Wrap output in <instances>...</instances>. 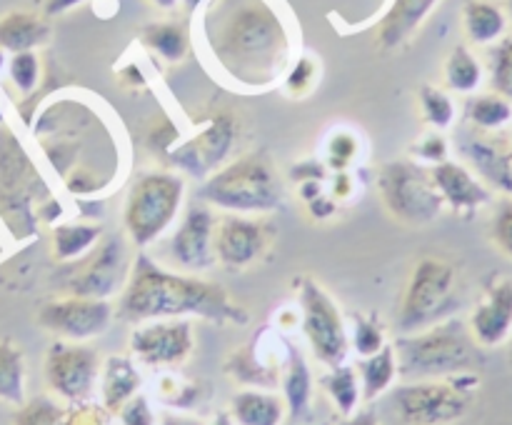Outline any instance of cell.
Returning <instances> with one entry per match:
<instances>
[{"instance_id":"obj_24","label":"cell","mask_w":512,"mask_h":425,"mask_svg":"<svg viewBox=\"0 0 512 425\" xmlns=\"http://www.w3.org/2000/svg\"><path fill=\"white\" fill-rule=\"evenodd\" d=\"M478 173L488 183L508 193L512 198V143L495 138H478L465 148Z\"/></svg>"},{"instance_id":"obj_54","label":"cell","mask_w":512,"mask_h":425,"mask_svg":"<svg viewBox=\"0 0 512 425\" xmlns=\"http://www.w3.org/2000/svg\"><path fill=\"white\" fill-rule=\"evenodd\" d=\"M208 425H233V415H230V413H218L213 420H210Z\"/></svg>"},{"instance_id":"obj_33","label":"cell","mask_w":512,"mask_h":425,"mask_svg":"<svg viewBox=\"0 0 512 425\" xmlns=\"http://www.w3.org/2000/svg\"><path fill=\"white\" fill-rule=\"evenodd\" d=\"M483 83V65L468 45H455L445 60V85L455 93H475Z\"/></svg>"},{"instance_id":"obj_32","label":"cell","mask_w":512,"mask_h":425,"mask_svg":"<svg viewBox=\"0 0 512 425\" xmlns=\"http://www.w3.org/2000/svg\"><path fill=\"white\" fill-rule=\"evenodd\" d=\"M320 383H323L325 393L330 395V400L335 403V408H338V413L343 415H353L355 410H358V403L360 398H363V385H360V378H358V370L353 368V365L343 363L338 365V368H330L328 373L320 378Z\"/></svg>"},{"instance_id":"obj_8","label":"cell","mask_w":512,"mask_h":425,"mask_svg":"<svg viewBox=\"0 0 512 425\" xmlns=\"http://www.w3.org/2000/svg\"><path fill=\"white\" fill-rule=\"evenodd\" d=\"M378 193L385 210L410 228L430 225L445 208L433 170L415 160H390L380 165Z\"/></svg>"},{"instance_id":"obj_15","label":"cell","mask_w":512,"mask_h":425,"mask_svg":"<svg viewBox=\"0 0 512 425\" xmlns=\"http://www.w3.org/2000/svg\"><path fill=\"white\" fill-rule=\"evenodd\" d=\"M238 120L230 113H218L195 138L168 153V160L195 178H208L220 168L238 138Z\"/></svg>"},{"instance_id":"obj_60","label":"cell","mask_w":512,"mask_h":425,"mask_svg":"<svg viewBox=\"0 0 512 425\" xmlns=\"http://www.w3.org/2000/svg\"><path fill=\"white\" fill-rule=\"evenodd\" d=\"M323 425H328V423H323Z\"/></svg>"},{"instance_id":"obj_29","label":"cell","mask_w":512,"mask_h":425,"mask_svg":"<svg viewBox=\"0 0 512 425\" xmlns=\"http://www.w3.org/2000/svg\"><path fill=\"white\" fill-rule=\"evenodd\" d=\"M358 373H360V385H363L365 403H373L375 398L388 393L390 385L395 383V378H400L398 358H395L393 345L388 343L383 350H378V353L360 360Z\"/></svg>"},{"instance_id":"obj_22","label":"cell","mask_w":512,"mask_h":425,"mask_svg":"<svg viewBox=\"0 0 512 425\" xmlns=\"http://www.w3.org/2000/svg\"><path fill=\"white\" fill-rule=\"evenodd\" d=\"M440 0H393L388 13L378 23V45L383 50H395L413 38L415 30L423 25L430 10Z\"/></svg>"},{"instance_id":"obj_37","label":"cell","mask_w":512,"mask_h":425,"mask_svg":"<svg viewBox=\"0 0 512 425\" xmlns=\"http://www.w3.org/2000/svg\"><path fill=\"white\" fill-rule=\"evenodd\" d=\"M490 85L493 93L503 95L512 103V33H505L490 48Z\"/></svg>"},{"instance_id":"obj_50","label":"cell","mask_w":512,"mask_h":425,"mask_svg":"<svg viewBox=\"0 0 512 425\" xmlns=\"http://www.w3.org/2000/svg\"><path fill=\"white\" fill-rule=\"evenodd\" d=\"M338 425H380V423L375 410L368 408V410H355L353 415H345Z\"/></svg>"},{"instance_id":"obj_46","label":"cell","mask_w":512,"mask_h":425,"mask_svg":"<svg viewBox=\"0 0 512 425\" xmlns=\"http://www.w3.org/2000/svg\"><path fill=\"white\" fill-rule=\"evenodd\" d=\"M413 155L418 158V163H443V160H448V140L440 133H428L425 138H420L418 143H415Z\"/></svg>"},{"instance_id":"obj_36","label":"cell","mask_w":512,"mask_h":425,"mask_svg":"<svg viewBox=\"0 0 512 425\" xmlns=\"http://www.w3.org/2000/svg\"><path fill=\"white\" fill-rule=\"evenodd\" d=\"M350 345L355 348V353L360 358H368V355L378 353L388 345L385 340V328L380 323V318L375 313H355L353 315V338Z\"/></svg>"},{"instance_id":"obj_59","label":"cell","mask_w":512,"mask_h":425,"mask_svg":"<svg viewBox=\"0 0 512 425\" xmlns=\"http://www.w3.org/2000/svg\"><path fill=\"white\" fill-rule=\"evenodd\" d=\"M510 10H512V0H510Z\"/></svg>"},{"instance_id":"obj_49","label":"cell","mask_w":512,"mask_h":425,"mask_svg":"<svg viewBox=\"0 0 512 425\" xmlns=\"http://www.w3.org/2000/svg\"><path fill=\"white\" fill-rule=\"evenodd\" d=\"M83 3H88V0H45L43 13L48 15V18H55V15L68 13V10H73L75 5H83Z\"/></svg>"},{"instance_id":"obj_25","label":"cell","mask_w":512,"mask_h":425,"mask_svg":"<svg viewBox=\"0 0 512 425\" xmlns=\"http://www.w3.org/2000/svg\"><path fill=\"white\" fill-rule=\"evenodd\" d=\"M285 413V400L263 388L238 390L230 400V415L238 425H280Z\"/></svg>"},{"instance_id":"obj_6","label":"cell","mask_w":512,"mask_h":425,"mask_svg":"<svg viewBox=\"0 0 512 425\" xmlns=\"http://www.w3.org/2000/svg\"><path fill=\"white\" fill-rule=\"evenodd\" d=\"M185 198V180L170 170L143 173L130 188L123 208L125 235L135 248L153 245L178 218Z\"/></svg>"},{"instance_id":"obj_35","label":"cell","mask_w":512,"mask_h":425,"mask_svg":"<svg viewBox=\"0 0 512 425\" xmlns=\"http://www.w3.org/2000/svg\"><path fill=\"white\" fill-rule=\"evenodd\" d=\"M13 425H68V405H60L50 395H35L20 405Z\"/></svg>"},{"instance_id":"obj_26","label":"cell","mask_w":512,"mask_h":425,"mask_svg":"<svg viewBox=\"0 0 512 425\" xmlns=\"http://www.w3.org/2000/svg\"><path fill=\"white\" fill-rule=\"evenodd\" d=\"M463 28L470 43L495 45L508 33V15L493 0H468L463 8Z\"/></svg>"},{"instance_id":"obj_5","label":"cell","mask_w":512,"mask_h":425,"mask_svg":"<svg viewBox=\"0 0 512 425\" xmlns=\"http://www.w3.org/2000/svg\"><path fill=\"white\" fill-rule=\"evenodd\" d=\"M480 390L475 370L433 380H408L393 390V408L405 425H453L468 415Z\"/></svg>"},{"instance_id":"obj_55","label":"cell","mask_w":512,"mask_h":425,"mask_svg":"<svg viewBox=\"0 0 512 425\" xmlns=\"http://www.w3.org/2000/svg\"><path fill=\"white\" fill-rule=\"evenodd\" d=\"M150 3L158 5V8H163V10H173L180 0H150Z\"/></svg>"},{"instance_id":"obj_2","label":"cell","mask_w":512,"mask_h":425,"mask_svg":"<svg viewBox=\"0 0 512 425\" xmlns=\"http://www.w3.org/2000/svg\"><path fill=\"white\" fill-rule=\"evenodd\" d=\"M190 315L215 325H245L250 320L248 310L235 303L223 285L198 275L170 273L145 253L135 255L115 305V318L140 325Z\"/></svg>"},{"instance_id":"obj_28","label":"cell","mask_w":512,"mask_h":425,"mask_svg":"<svg viewBox=\"0 0 512 425\" xmlns=\"http://www.w3.org/2000/svg\"><path fill=\"white\" fill-rule=\"evenodd\" d=\"M140 43L165 63H183L190 50V35L180 23L160 20V23H148L140 30Z\"/></svg>"},{"instance_id":"obj_45","label":"cell","mask_w":512,"mask_h":425,"mask_svg":"<svg viewBox=\"0 0 512 425\" xmlns=\"http://www.w3.org/2000/svg\"><path fill=\"white\" fill-rule=\"evenodd\" d=\"M68 425H113V413L103 403L85 400L68 405Z\"/></svg>"},{"instance_id":"obj_4","label":"cell","mask_w":512,"mask_h":425,"mask_svg":"<svg viewBox=\"0 0 512 425\" xmlns=\"http://www.w3.org/2000/svg\"><path fill=\"white\" fill-rule=\"evenodd\" d=\"M198 198L230 213H273L283 205L285 190L265 153H248L205 178Z\"/></svg>"},{"instance_id":"obj_21","label":"cell","mask_w":512,"mask_h":425,"mask_svg":"<svg viewBox=\"0 0 512 425\" xmlns=\"http://www.w3.org/2000/svg\"><path fill=\"white\" fill-rule=\"evenodd\" d=\"M100 403L118 413L133 395L143 388V375H140L138 360L133 355H108L100 365Z\"/></svg>"},{"instance_id":"obj_38","label":"cell","mask_w":512,"mask_h":425,"mask_svg":"<svg viewBox=\"0 0 512 425\" xmlns=\"http://www.w3.org/2000/svg\"><path fill=\"white\" fill-rule=\"evenodd\" d=\"M418 100H420V110H423V118L428 120L433 128L443 130L453 125L455 105H453V98H450L445 90L425 83L423 88L418 90Z\"/></svg>"},{"instance_id":"obj_43","label":"cell","mask_w":512,"mask_h":425,"mask_svg":"<svg viewBox=\"0 0 512 425\" xmlns=\"http://www.w3.org/2000/svg\"><path fill=\"white\" fill-rule=\"evenodd\" d=\"M358 150H360L358 135H353L350 130H338V133L330 138V145H328L330 165L340 173V170H345L350 163H353Z\"/></svg>"},{"instance_id":"obj_44","label":"cell","mask_w":512,"mask_h":425,"mask_svg":"<svg viewBox=\"0 0 512 425\" xmlns=\"http://www.w3.org/2000/svg\"><path fill=\"white\" fill-rule=\"evenodd\" d=\"M115 415H118L120 425H158V415H155L148 395L143 393L133 395Z\"/></svg>"},{"instance_id":"obj_40","label":"cell","mask_w":512,"mask_h":425,"mask_svg":"<svg viewBox=\"0 0 512 425\" xmlns=\"http://www.w3.org/2000/svg\"><path fill=\"white\" fill-rule=\"evenodd\" d=\"M8 75L18 93L30 95L40 83V58L35 50L13 53L8 60Z\"/></svg>"},{"instance_id":"obj_12","label":"cell","mask_w":512,"mask_h":425,"mask_svg":"<svg viewBox=\"0 0 512 425\" xmlns=\"http://www.w3.org/2000/svg\"><path fill=\"white\" fill-rule=\"evenodd\" d=\"M98 350L73 340H55L45 353L43 375L48 388L68 405L93 400L100 380Z\"/></svg>"},{"instance_id":"obj_13","label":"cell","mask_w":512,"mask_h":425,"mask_svg":"<svg viewBox=\"0 0 512 425\" xmlns=\"http://www.w3.org/2000/svg\"><path fill=\"white\" fill-rule=\"evenodd\" d=\"M115 318V305L110 300L100 298H78V295H65V298L48 300L38 310V325L58 340H73L85 343L110 328Z\"/></svg>"},{"instance_id":"obj_57","label":"cell","mask_w":512,"mask_h":425,"mask_svg":"<svg viewBox=\"0 0 512 425\" xmlns=\"http://www.w3.org/2000/svg\"><path fill=\"white\" fill-rule=\"evenodd\" d=\"M5 123V115H3V110H0V125Z\"/></svg>"},{"instance_id":"obj_19","label":"cell","mask_w":512,"mask_h":425,"mask_svg":"<svg viewBox=\"0 0 512 425\" xmlns=\"http://www.w3.org/2000/svg\"><path fill=\"white\" fill-rule=\"evenodd\" d=\"M278 345H283V338L275 343L273 350L265 348V330L255 335L248 345L230 353L225 360V373L235 378L238 383L253 385V388H275L283 380V370L288 365L290 353L278 355Z\"/></svg>"},{"instance_id":"obj_39","label":"cell","mask_w":512,"mask_h":425,"mask_svg":"<svg viewBox=\"0 0 512 425\" xmlns=\"http://www.w3.org/2000/svg\"><path fill=\"white\" fill-rule=\"evenodd\" d=\"M318 78H320V63L313 58V55L303 53L290 63L288 73L283 75L285 80L283 88L288 90V95H293V98H303V95H308L310 90L315 88Z\"/></svg>"},{"instance_id":"obj_30","label":"cell","mask_w":512,"mask_h":425,"mask_svg":"<svg viewBox=\"0 0 512 425\" xmlns=\"http://www.w3.org/2000/svg\"><path fill=\"white\" fill-rule=\"evenodd\" d=\"M103 238V225L98 223H60L53 228V258L60 263H73L83 258Z\"/></svg>"},{"instance_id":"obj_47","label":"cell","mask_w":512,"mask_h":425,"mask_svg":"<svg viewBox=\"0 0 512 425\" xmlns=\"http://www.w3.org/2000/svg\"><path fill=\"white\" fill-rule=\"evenodd\" d=\"M293 180H298L300 183H310V180H323L325 178V165L323 163H315V160H310V163H298L293 168Z\"/></svg>"},{"instance_id":"obj_10","label":"cell","mask_w":512,"mask_h":425,"mask_svg":"<svg viewBox=\"0 0 512 425\" xmlns=\"http://www.w3.org/2000/svg\"><path fill=\"white\" fill-rule=\"evenodd\" d=\"M65 265H68L63 275L65 293L78 295V298L108 300L110 295L123 290L133 263L128 260L125 238L113 233L100 238L83 258Z\"/></svg>"},{"instance_id":"obj_14","label":"cell","mask_w":512,"mask_h":425,"mask_svg":"<svg viewBox=\"0 0 512 425\" xmlns=\"http://www.w3.org/2000/svg\"><path fill=\"white\" fill-rule=\"evenodd\" d=\"M130 355L148 368H175L190 358L195 348L193 323L185 318L148 320L135 325L128 340Z\"/></svg>"},{"instance_id":"obj_18","label":"cell","mask_w":512,"mask_h":425,"mask_svg":"<svg viewBox=\"0 0 512 425\" xmlns=\"http://www.w3.org/2000/svg\"><path fill=\"white\" fill-rule=\"evenodd\" d=\"M215 218L208 203L195 200L185 210L178 230L170 238V258L185 270H208L215 263Z\"/></svg>"},{"instance_id":"obj_31","label":"cell","mask_w":512,"mask_h":425,"mask_svg":"<svg viewBox=\"0 0 512 425\" xmlns=\"http://www.w3.org/2000/svg\"><path fill=\"white\" fill-rule=\"evenodd\" d=\"M0 400L3 403H25V355L13 340H0Z\"/></svg>"},{"instance_id":"obj_27","label":"cell","mask_w":512,"mask_h":425,"mask_svg":"<svg viewBox=\"0 0 512 425\" xmlns=\"http://www.w3.org/2000/svg\"><path fill=\"white\" fill-rule=\"evenodd\" d=\"M280 383H283V400L290 418H308L310 398H313V373H310V365L305 363V358L295 348L293 353H290Z\"/></svg>"},{"instance_id":"obj_51","label":"cell","mask_w":512,"mask_h":425,"mask_svg":"<svg viewBox=\"0 0 512 425\" xmlns=\"http://www.w3.org/2000/svg\"><path fill=\"white\" fill-rule=\"evenodd\" d=\"M120 78H123L125 85H145L143 70L138 65H128V68L120 70Z\"/></svg>"},{"instance_id":"obj_7","label":"cell","mask_w":512,"mask_h":425,"mask_svg":"<svg viewBox=\"0 0 512 425\" xmlns=\"http://www.w3.org/2000/svg\"><path fill=\"white\" fill-rule=\"evenodd\" d=\"M460 308V273L443 258H423L410 273L398 313L400 335L418 333Z\"/></svg>"},{"instance_id":"obj_48","label":"cell","mask_w":512,"mask_h":425,"mask_svg":"<svg viewBox=\"0 0 512 425\" xmlns=\"http://www.w3.org/2000/svg\"><path fill=\"white\" fill-rule=\"evenodd\" d=\"M308 210H310V215H313V218L325 220V218H330V215L335 213V203H333V200L323 198V193H320L318 198L310 200V203H308Z\"/></svg>"},{"instance_id":"obj_42","label":"cell","mask_w":512,"mask_h":425,"mask_svg":"<svg viewBox=\"0 0 512 425\" xmlns=\"http://www.w3.org/2000/svg\"><path fill=\"white\" fill-rule=\"evenodd\" d=\"M490 238L498 245L503 255L512 260V198H503L493 213V225H490Z\"/></svg>"},{"instance_id":"obj_56","label":"cell","mask_w":512,"mask_h":425,"mask_svg":"<svg viewBox=\"0 0 512 425\" xmlns=\"http://www.w3.org/2000/svg\"><path fill=\"white\" fill-rule=\"evenodd\" d=\"M3 68H8V58H5V50L0 48V73H3Z\"/></svg>"},{"instance_id":"obj_53","label":"cell","mask_w":512,"mask_h":425,"mask_svg":"<svg viewBox=\"0 0 512 425\" xmlns=\"http://www.w3.org/2000/svg\"><path fill=\"white\" fill-rule=\"evenodd\" d=\"M180 3H183V8L188 10L190 15H195L205 3H208V0H180Z\"/></svg>"},{"instance_id":"obj_1","label":"cell","mask_w":512,"mask_h":425,"mask_svg":"<svg viewBox=\"0 0 512 425\" xmlns=\"http://www.w3.org/2000/svg\"><path fill=\"white\" fill-rule=\"evenodd\" d=\"M200 40L213 68L245 90L270 88L293 63L295 35L280 0H208Z\"/></svg>"},{"instance_id":"obj_41","label":"cell","mask_w":512,"mask_h":425,"mask_svg":"<svg viewBox=\"0 0 512 425\" xmlns=\"http://www.w3.org/2000/svg\"><path fill=\"white\" fill-rule=\"evenodd\" d=\"M198 390V383L180 378L175 373H165L158 385L160 400L165 405H173V408H190L198 400Z\"/></svg>"},{"instance_id":"obj_23","label":"cell","mask_w":512,"mask_h":425,"mask_svg":"<svg viewBox=\"0 0 512 425\" xmlns=\"http://www.w3.org/2000/svg\"><path fill=\"white\" fill-rule=\"evenodd\" d=\"M50 40V25L43 15L30 10H8L0 15V48L5 53L35 50Z\"/></svg>"},{"instance_id":"obj_3","label":"cell","mask_w":512,"mask_h":425,"mask_svg":"<svg viewBox=\"0 0 512 425\" xmlns=\"http://www.w3.org/2000/svg\"><path fill=\"white\" fill-rule=\"evenodd\" d=\"M398 373L403 380H433L475 370L480 363V345L468 323L458 318L440 320L418 333L400 335L393 343Z\"/></svg>"},{"instance_id":"obj_17","label":"cell","mask_w":512,"mask_h":425,"mask_svg":"<svg viewBox=\"0 0 512 425\" xmlns=\"http://www.w3.org/2000/svg\"><path fill=\"white\" fill-rule=\"evenodd\" d=\"M480 348H498L512 338V278L495 275L485 283L483 298L468 320Z\"/></svg>"},{"instance_id":"obj_11","label":"cell","mask_w":512,"mask_h":425,"mask_svg":"<svg viewBox=\"0 0 512 425\" xmlns=\"http://www.w3.org/2000/svg\"><path fill=\"white\" fill-rule=\"evenodd\" d=\"M48 193L43 178L35 170L33 160L28 158L13 135L0 138V215L10 228L25 225L33 230V203Z\"/></svg>"},{"instance_id":"obj_9","label":"cell","mask_w":512,"mask_h":425,"mask_svg":"<svg viewBox=\"0 0 512 425\" xmlns=\"http://www.w3.org/2000/svg\"><path fill=\"white\" fill-rule=\"evenodd\" d=\"M300 303V328L315 358L328 368L348 363L350 335L338 303L325 293L318 280L300 275L295 278Z\"/></svg>"},{"instance_id":"obj_34","label":"cell","mask_w":512,"mask_h":425,"mask_svg":"<svg viewBox=\"0 0 512 425\" xmlns=\"http://www.w3.org/2000/svg\"><path fill=\"white\" fill-rule=\"evenodd\" d=\"M468 120L480 130H503L512 120V103L498 93L478 95L468 103Z\"/></svg>"},{"instance_id":"obj_16","label":"cell","mask_w":512,"mask_h":425,"mask_svg":"<svg viewBox=\"0 0 512 425\" xmlns=\"http://www.w3.org/2000/svg\"><path fill=\"white\" fill-rule=\"evenodd\" d=\"M270 240H273V233L263 220L240 213L225 215L215 225V260L228 270L250 268L253 263L263 260L270 248Z\"/></svg>"},{"instance_id":"obj_52","label":"cell","mask_w":512,"mask_h":425,"mask_svg":"<svg viewBox=\"0 0 512 425\" xmlns=\"http://www.w3.org/2000/svg\"><path fill=\"white\" fill-rule=\"evenodd\" d=\"M160 425H203L198 418H188V415H165Z\"/></svg>"},{"instance_id":"obj_20","label":"cell","mask_w":512,"mask_h":425,"mask_svg":"<svg viewBox=\"0 0 512 425\" xmlns=\"http://www.w3.org/2000/svg\"><path fill=\"white\" fill-rule=\"evenodd\" d=\"M430 170H433V180L438 185L440 195H443V203L450 205L458 215L470 218L483 205H488V185L480 178H475L465 165L453 163V160H443L438 165H430Z\"/></svg>"},{"instance_id":"obj_58","label":"cell","mask_w":512,"mask_h":425,"mask_svg":"<svg viewBox=\"0 0 512 425\" xmlns=\"http://www.w3.org/2000/svg\"><path fill=\"white\" fill-rule=\"evenodd\" d=\"M510 363H512V338H510Z\"/></svg>"}]
</instances>
